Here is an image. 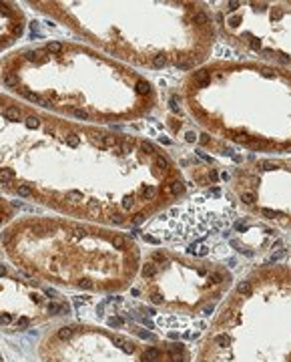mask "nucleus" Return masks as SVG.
I'll return each instance as SVG.
<instances>
[{"label": "nucleus", "mask_w": 291, "mask_h": 362, "mask_svg": "<svg viewBox=\"0 0 291 362\" xmlns=\"http://www.w3.org/2000/svg\"><path fill=\"white\" fill-rule=\"evenodd\" d=\"M26 20L16 4L0 2V50L18 40L24 32Z\"/></svg>", "instance_id": "nucleus-11"}, {"label": "nucleus", "mask_w": 291, "mask_h": 362, "mask_svg": "<svg viewBox=\"0 0 291 362\" xmlns=\"http://www.w3.org/2000/svg\"><path fill=\"white\" fill-rule=\"evenodd\" d=\"M179 101L201 133L275 159L291 155V71L253 58H213L185 72Z\"/></svg>", "instance_id": "nucleus-4"}, {"label": "nucleus", "mask_w": 291, "mask_h": 362, "mask_svg": "<svg viewBox=\"0 0 291 362\" xmlns=\"http://www.w3.org/2000/svg\"><path fill=\"white\" fill-rule=\"evenodd\" d=\"M92 48L123 64L149 71H193L217 40L209 2H36Z\"/></svg>", "instance_id": "nucleus-3"}, {"label": "nucleus", "mask_w": 291, "mask_h": 362, "mask_svg": "<svg viewBox=\"0 0 291 362\" xmlns=\"http://www.w3.org/2000/svg\"><path fill=\"white\" fill-rule=\"evenodd\" d=\"M12 215H14V207H12L6 199L0 197V227L4 225V223H8L10 219H12Z\"/></svg>", "instance_id": "nucleus-12"}, {"label": "nucleus", "mask_w": 291, "mask_h": 362, "mask_svg": "<svg viewBox=\"0 0 291 362\" xmlns=\"http://www.w3.org/2000/svg\"><path fill=\"white\" fill-rule=\"evenodd\" d=\"M217 34L235 50L291 71V2H209Z\"/></svg>", "instance_id": "nucleus-8"}, {"label": "nucleus", "mask_w": 291, "mask_h": 362, "mask_svg": "<svg viewBox=\"0 0 291 362\" xmlns=\"http://www.w3.org/2000/svg\"><path fill=\"white\" fill-rule=\"evenodd\" d=\"M6 254H34L30 270L86 292H117L141 268V247L131 236L70 217H22L0 233Z\"/></svg>", "instance_id": "nucleus-5"}, {"label": "nucleus", "mask_w": 291, "mask_h": 362, "mask_svg": "<svg viewBox=\"0 0 291 362\" xmlns=\"http://www.w3.org/2000/svg\"><path fill=\"white\" fill-rule=\"evenodd\" d=\"M138 290L157 308L183 316H199L221 304L233 288L225 265L173 250H151L138 268Z\"/></svg>", "instance_id": "nucleus-7"}, {"label": "nucleus", "mask_w": 291, "mask_h": 362, "mask_svg": "<svg viewBox=\"0 0 291 362\" xmlns=\"http://www.w3.org/2000/svg\"><path fill=\"white\" fill-rule=\"evenodd\" d=\"M195 362H291V265H259L219 304Z\"/></svg>", "instance_id": "nucleus-6"}, {"label": "nucleus", "mask_w": 291, "mask_h": 362, "mask_svg": "<svg viewBox=\"0 0 291 362\" xmlns=\"http://www.w3.org/2000/svg\"><path fill=\"white\" fill-rule=\"evenodd\" d=\"M0 189L70 219L127 229L187 197L163 145L44 113L0 93Z\"/></svg>", "instance_id": "nucleus-1"}, {"label": "nucleus", "mask_w": 291, "mask_h": 362, "mask_svg": "<svg viewBox=\"0 0 291 362\" xmlns=\"http://www.w3.org/2000/svg\"><path fill=\"white\" fill-rule=\"evenodd\" d=\"M0 81L22 101L86 125L138 121L159 105L157 89L143 72L68 40L8 54Z\"/></svg>", "instance_id": "nucleus-2"}, {"label": "nucleus", "mask_w": 291, "mask_h": 362, "mask_svg": "<svg viewBox=\"0 0 291 362\" xmlns=\"http://www.w3.org/2000/svg\"><path fill=\"white\" fill-rule=\"evenodd\" d=\"M225 187L249 217L291 232V157L249 159L233 165Z\"/></svg>", "instance_id": "nucleus-9"}, {"label": "nucleus", "mask_w": 291, "mask_h": 362, "mask_svg": "<svg viewBox=\"0 0 291 362\" xmlns=\"http://www.w3.org/2000/svg\"><path fill=\"white\" fill-rule=\"evenodd\" d=\"M54 340L64 346L62 362H181L177 346H143L137 340L109 330L60 326Z\"/></svg>", "instance_id": "nucleus-10"}]
</instances>
